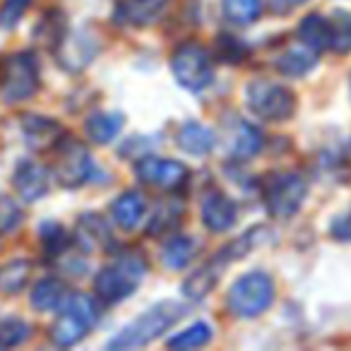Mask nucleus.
Returning <instances> with one entry per match:
<instances>
[{"label":"nucleus","mask_w":351,"mask_h":351,"mask_svg":"<svg viewBox=\"0 0 351 351\" xmlns=\"http://www.w3.org/2000/svg\"><path fill=\"white\" fill-rule=\"evenodd\" d=\"M183 306L176 301H161L156 306H152L149 311L142 313L137 320H132L128 327H123L108 346L111 349H135V346H145L152 339H156L159 335H164L169 327H173L181 320Z\"/></svg>","instance_id":"1"},{"label":"nucleus","mask_w":351,"mask_h":351,"mask_svg":"<svg viewBox=\"0 0 351 351\" xmlns=\"http://www.w3.org/2000/svg\"><path fill=\"white\" fill-rule=\"evenodd\" d=\"M145 272L147 265L140 255L123 253L113 263H108L106 267L99 269V274L94 277V291H97V296L101 301L121 303L140 287V282L145 279Z\"/></svg>","instance_id":"2"},{"label":"nucleus","mask_w":351,"mask_h":351,"mask_svg":"<svg viewBox=\"0 0 351 351\" xmlns=\"http://www.w3.org/2000/svg\"><path fill=\"white\" fill-rule=\"evenodd\" d=\"M274 282L265 272H248L239 277L229 289L226 306L239 317H258L272 306Z\"/></svg>","instance_id":"3"},{"label":"nucleus","mask_w":351,"mask_h":351,"mask_svg":"<svg viewBox=\"0 0 351 351\" xmlns=\"http://www.w3.org/2000/svg\"><path fill=\"white\" fill-rule=\"evenodd\" d=\"M245 106L263 121H287L296 111V97L284 84L255 80L245 87Z\"/></svg>","instance_id":"4"},{"label":"nucleus","mask_w":351,"mask_h":351,"mask_svg":"<svg viewBox=\"0 0 351 351\" xmlns=\"http://www.w3.org/2000/svg\"><path fill=\"white\" fill-rule=\"evenodd\" d=\"M171 73L176 82L191 92H202L212 84V60L205 49L195 44H186L171 56Z\"/></svg>","instance_id":"5"},{"label":"nucleus","mask_w":351,"mask_h":351,"mask_svg":"<svg viewBox=\"0 0 351 351\" xmlns=\"http://www.w3.org/2000/svg\"><path fill=\"white\" fill-rule=\"evenodd\" d=\"M53 149H56L53 176L58 178L60 186L80 188L92 178L94 159L89 156V152L84 145L70 140V137H63Z\"/></svg>","instance_id":"6"},{"label":"nucleus","mask_w":351,"mask_h":351,"mask_svg":"<svg viewBox=\"0 0 351 351\" xmlns=\"http://www.w3.org/2000/svg\"><path fill=\"white\" fill-rule=\"evenodd\" d=\"M308 195V183L298 173L274 176L265 191V207L277 219H291Z\"/></svg>","instance_id":"7"},{"label":"nucleus","mask_w":351,"mask_h":351,"mask_svg":"<svg viewBox=\"0 0 351 351\" xmlns=\"http://www.w3.org/2000/svg\"><path fill=\"white\" fill-rule=\"evenodd\" d=\"M39 87V63L32 53H17L8 58L3 75V97L5 101L17 104L29 99Z\"/></svg>","instance_id":"8"},{"label":"nucleus","mask_w":351,"mask_h":351,"mask_svg":"<svg viewBox=\"0 0 351 351\" xmlns=\"http://www.w3.org/2000/svg\"><path fill=\"white\" fill-rule=\"evenodd\" d=\"M137 178L147 186L161 188V191H181L191 178V171L186 164L173 159H159V156H147L135 166Z\"/></svg>","instance_id":"9"},{"label":"nucleus","mask_w":351,"mask_h":351,"mask_svg":"<svg viewBox=\"0 0 351 351\" xmlns=\"http://www.w3.org/2000/svg\"><path fill=\"white\" fill-rule=\"evenodd\" d=\"M97 56V44L87 32H75V34H63V39L56 44V58L60 68L68 73H80L84 70Z\"/></svg>","instance_id":"10"},{"label":"nucleus","mask_w":351,"mask_h":351,"mask_svg":"<svg viewBox=\"0 0 351 351\" xmlns=\"http://www.w3.org/2000/svg\"><path fill=\"white\" fill-rule=\"evenodd\" d=\"M171 0H125L116 12V20L125 27L156 25L169 12Z\"/></svg>","instance_id":"11"},{"label":"nucleus","mask_w":351,"mask_h":351,"mask_svg":"<svg viewBox=\"0 0 351 351\" xmlns=\"http://www.w3.org/2000/svg\"><path fill=\"white\" fill-rule=\"evenodd\" d=\"M236 215H239L236 202L226 197L224 193L212 191L202 200V221L210 231H217V234L229 231L236 224Z\"/></svg>","instance_id":"12"},{"label":"nucleus","mask_w":351,"mask_h":351,"mask_svg":"<svg viewBox=\"0 0 351 351\" xmlns=\"http://www.w3.org/2000/svg\"><path fill=\"white\" fill-rule=\"evenodd\" d=\"M12 186H15L17 195L25 202H36L49 193V171L44 166L34 164V161H25V164L17 166Z\"/></svg>","instance_id":"13"},{"label":"nucleus","mask_w":351,"mask_h":351,"mask_svg":"<svg viewBox=\"0 0 351 351\" xmlns=\"http://www.w3.org/2000/svg\"><path fill=\"white\" fill-rule=\"evenodd\" d=\"M22 135H25L27 145L32 149H53L58 145V137L63 135L60 125L53 121V118L46 116H25L22 121Z\"/></svg>","instance_id":"14"},{"label":"nucleus","mask_w":351,"mask_h":351,"mask_svg":"<svg viewBox=\"0 0 351 351\" xmlns=\"http://www.w3.org/2000/svg\"><path fill=\"white\" fill-rule=\"evenodd\" d=\"M145 210H147V202L137 191L123 193V195H118L116 202L111 205L113 221H116L123 231L137 229V224L145 219Z\"/></svg>","instance_id":"15"},{"label":"nucleus","mask_w":351,"mask_h":351,"mask_svg":"<svg viewBox=\"0 0 351 351\" xmlns=\"http://www.w3.org/2000/svg\"><path fill=\"white\" fill-rule=\"evenodd\" d=\"M89 327L92 325H89L82 315H77V313L70 311V308L60 306V315H58V320L53 322V327H51V337H53L56 344L73 346L87 335Z\"/></svg>","instance_id":"16"},{"label":"nucleus","mask_w":351,"mask_h":351,"mask_svg":"<svg viewBox=\"0 0 351 351\" xmlns=\"http://www.w3.org/2000/svg\"><path fill=\"white\" fill-rule=\"evenodd\" d=\"M176 140H178V147H181L186 154L202 156V154H210V152L215 149V132L197 121L183 123L178 135H176Z\"/></svg>","instance_id":"17"},{"label":"nucleus","mask_w":351,"mask_h":351,"mask_svg":"<svg viewBox=\"0 0 351 351\" xmlns=\"http://www.w3.org/2000/svg\"><path fill=\"white\" fill-rule=\"evenodd\" d=\"M315 60H317V51L311 49V46H306L301 41V46H293V49L284 51V53L274 60V65H277V70L282 75H289V77H301V75H306L308 70H313Z\"/></svg>","instance_id":"18"},{"label":"nucleus","mask_w":351,"mask_h":351,"mask_svg":"<svg viewBox=\"0 0 351 351\" xmlns=\"http://www.w3.org/2000/svg\"><path fill=\"white\" fill-rule=\"evenodd\" d=\"M77 241L89 250L106 248L111 243L108 224L99 215H82V219L77 221Z\"/></svg>","instance_id":"19"},{"label":"nucleus","mask_w":351,"mask_h":351,"mask_svg":"<svg viewBox=\"0 0 351 351\" xmlns=\"http://www.w3.org/2000/svg\"><path fill=\"white\" fill-rule=\"evenodd\" d=\"M123 128V116L121 113H94L89 116V121L84 123V132L94 145H108L113 137H118Z\"/></svg>","instance_id":"20"},{"label":"nucleus","mask_w":351,"mask_h":351,"mask_svg":"<svg viewBox=\"0 0 351 351\" xmlns=\"http://www.w3.org/2000/svg\"><path fill=\"white\" fill-rule=\"evenodd\" d=\"M195 255V241L188 236H171L161 248V263L169 269H183Z\"/></svg>","instance_id":"21"},{"label":"nucleus","mask_w":351,"mask_h":351,"mask_svg":"<svg viewBox=\"0 0 351 351\" xmlns=\"http://www.w3.org/2000/svg\"><path fill=\"white\" fill-rule=\"evenodd\" d=\"M327 49L335 53H351V15L349 12H335L327 20Z\"/></svg>","instance_id":"22"},{"label":"nucleus","mask_w":351,"mask_h":351,"mask_svg":"<svg viewBox=\"0 0 351 351\" xmlns=\"http://www.w3.org/2000/svg\"><path fill=\"white\" fill-rule=\"evenodd\" d=\"M221 10L231 25L248 27L263 15V0H221Z\"/></svg>","instance_id":"23"},{"label":"nucleus","mask_w":351,"mask_h":351,"mask_svg":"<svg viewBox=\"0 0 351 351\" xmlns=\"http://www.w3.org/2000/svg\"><path fill=\"white\" fill-rule=\"evenodd\" d=\"M260 149H263V132L255 125H250V123H241L234 132V140H231L234 156H239V159H253Z\"/></svg>","instance_id":"24"},{"label":"nucleus","mask_w":351,"mask_h":351,"mask_svg":"<svg viewBox=\"0 0 351 351\" xmlns=\"http://www.w3.org/2000/svg\"><path fill=\"white\" fill-rule=\"evenodd\" d=\"M65 301V287L58 279H44L34 287L32 293V306L36 311H53V308L63 306Z\"/></svg>","instance_id":"25"},{"label":"nucleus","mask_w":351,"mask_h":351,"mask_svg":"<svg viewBox=\"0 0 351 351\" xmlns=\"http://www.w3.org/2000/svg\"><path fill=\"white\" fill-rule=\"evenodd\" d=\"M29 272L32 265L27 260H12V263L3 265L0 267V293H8V296L17 293L27 284Z\"/></svg>","instance_id":"26"},{"label":"nucleus","mask_w":351,"mask_h":351,"mask_svg":"<svg viewBox=\"0 0 351 351\" xmlns=\"http://www.w3.org/2000/svg\"><path fill=\"white\" fill-rule=\"evenodd\" d=\"M298 39L311 49L320 51L327 46V20L320 15H308L298 27Z\"/></svg>","instance_id":"27"},{"label":"nucleus","mask_w":351,"mask_h":351,"mask_svg":"<svg viewBox=\"0 0 351 351\" xmlns=\"http://www.w3.org/2000/svg\"><path fill=\"white\" fill-rule=\"evenodd\" d=\"M181 217H183V207L176 200L161 202L149 221V231H154V234H169V231H173L178 226Z\"/></svg>","instance_id":"28"},{"label":"nucleus","mask_w":351,"mask_h":351,"mask_svg":"<svg viewBox=\"0 0 351 351\" xmlns=\"http://www.w3.org/2000/svg\"><path fill=\"white\" fill-rule=\"evenodd\" d=\"M217 279H219L217 269L207 265V267L197 269L195 274H191V279H186V284H183V291H186V296L193 298V301H200V298H205L207 293L215 289Z\"/></svg>","instance_id":"29"},{"label":"nucleus","mask_w":351,"mask_h":351,"mask_svg":"<svg viewBox=\"0 0 351 351\" xmlns=\"http://www.w3.org/2000/svg\"><path fill=\"white\" fill-rule=\"evenodd\" d=\"M210 339H212V327L207 322H195L188 330L171 337L169 346H173V349H195V346H205Z\"/></svg>","instance_id":"30"},{"label":"nucleus","mask_w":351,"mask_h":351,"mask_svg":"<svg viewBox=\"0 0 351 351\" xmlns=\"http://www.w3.org/2000/svg\"><path fill=\"white\" fill-rule=\"evenodd\" d=\"M29 325L20 317L0 322V346H20L29 339Z\"/></svg>","instance_id":"31"},{"label":"nucleus","mask_w":351,"mask_h":351,"mask_svg":"<svg viewBox=\"0 0 351 351\" xmlns=\"http://www.w3.org/2000/svg\"><path fill=\"white\" fill-rule=\"evenodd\" d=\"M20 217L22 212L17 202L8 195H0V234H8V231L15 229L20 224Z\"/></svg>","instance_id":"32"},{"label":"nucleus","mask_w":351,"mask_h":351,"mask_svg":"<svg viewBox=\"0 0 351 351\" xmlns=\"http://www.w3.org/2000/svg\"><path fill=\"white\" fill-rule=\"evenodd\" d=\"M29 3L32 0H5V5L0 8V27H5V29L15 27L27 12Z\"/></svg>","instance_id":"33"},{"label":"nucleus","mask_w":351,"mask_h":351,"mask_svg":"<svg viewBox=\"0 0 351 351\" xmlns=\"http://www.w3.org/2000/svg\"><path fill=\"white\" fill-rule=\"evenodd\" d=\"M217 49H219L221 60H229V63H239L245 53L241 41L231 39V36H219V39H217Z\"/></svg>","instance_id":"34"},{"label":"nucleus","mask_w":351,"mask_h":351,"mask_svg":"<svg viewBox=\"0 0 351 351\" xmlns=\"http://www.w3.org/2000/svg\"><path fill=\"white\" fill-rule=\"evenodd\" d=\"M41 236H44V243L49 245L51 253H60L63 245H65V241H68L63 234V229H60L58 224H46L44 229H41Z\"/></svg>","instance_id":"35"},{"label":"nucleus","mask_w":351,"mask_h":351,"mask_svg":"<svg viewBox=\"0 0 351 351\" xmlns=\"http://www.w3.org/2000/svg\"><path fill=\"white\" fill-rule=\"evenodd\" d=\"M332 234L341 241H351V215H344L332 224Z\"/></svg>","instance_id":"36"},{"label":"nucleus","mask_w":351,"mask_h":351,"mask_svg":"<svg viewBox=\"0 0 351 351\" xmlns=\"http://www.w3.org/2000/svg\"><path fill=\"white\" fill-rule=\"evenodd\" d=\"M298 3H306V0H274V8H293L298 5Z\"/></svg>","instance_id":"37"}]
</instances>
